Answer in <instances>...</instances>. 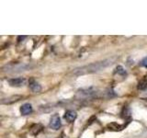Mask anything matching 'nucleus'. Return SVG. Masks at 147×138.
Here are the masks:
<instances>
[{
	"label": "nucleus",
	"mask_w": 147,
	"mask_h": 138,
	"mask_svg": "<svg viewBox=\"0 0 147 138\" xmlns=\"http://www.w3.org/2000/svg\"><path fill=\"white\" fill-rule=\"evenodd\" d=\"M122 128H123V126H121L117 122H111V123L108 124V129L109 130H111V131H121V130H122Z\"/></svg>",
	"instance_id": "1a4fd4ad"
},
{
	"label": "nucleus",
	"mask_w": 147,
	"mask_h": 138,
	"mask_svg": "<svg viewBox=\"0 0 147 138\" xmlns=\"http://www.w3.org/2000/svg\"><path fill=\"white\" fill-rule=\"evenodd\" d=\"M41 129H42V126H41L40 124H37V125H35L31 129V133H33V135H37V133H39L41 131Z\"/></svg>",
	"instance_id": "9b49d317"
},
{
	"label": "nucleus",
	"mask_w": 147,
	"mask_h": 138,
	"mask_svg": "<svg viewBox=\"0 0 147 138\" xmlns=\"http://www.w3.org/2000/svg\"><path fill=\"white\" fill-rule=\"evenodd\" d=\"M76 117H77V114L76 112H74V110H67L63 115V118L65 119L68 122H74L76 119Z\"/></svg>",
	"instance_id": "423d86ee"
},
{
	"label": "nucleus",
	"mask_w": 147,
	"mask_h": 138,
	"mask_svg": "<svg viewBox=\"0 0 147 138\" xmlns=\"http://www.w3.org/2000/svg\"><path fill=\"white\" fill-rule=\"evenodd\" d=\"M140 66H144L145 68H147V56L144 57V59L142 60V61L140 62Z\"/></svg>",
	"instance_id": "ddd939ff"
},
{
	"label": "nucleus",
	"mask_w": 147,
	"mask_h": 138,
	"mask_svg": "<svg viewBox=\"0 0 147 138\" xmlns=\"http://www.w3.org/2000/svg\"><path fill=\"white\" fill-rule=\"evenodd\" d=\"M29 87H30V89H31V91L35 92V93H38V92H40V91L41 90V87H40V85L37 81H35V80L33 79V78H31V79L30 80Z\"/></svg>",
	"instance_id": "0eeeda50"
},
{
	"label": "nucleus",
	"mask_w": 147,
	"mask_h": 138,
	"mask_svg": "<svg viewBox=\"0 0 147 138\" xmlns=\"http://www.w3.org/2000/svg\"><path fill=\"white\" fill-rule=\"evenodd\" d=\"M25 38H26V36H18V41H21L24 40Z\"/></svg>",
	"instance_id": "4468645a"
},
{
	"label": "nucleus",
	"mask_w": 147,
	"mask_h": 138,
	"mask_svg": "<svg viewBox=\"0 0 147 138\" xmlns=\"http://www.w3.org/2000/svg\"><path fill=\"white\" fill-rule=\"evenodd\" d=\"M138 89L139 90H144L147 89V78L146 77H144L142 80H140V82L138 83Z\"/></svg>",
	"instance_id": "9d476101"
},
{
	"label": "nucleus",
	"mask_w": 147,
	"mask_h": 138,
	"mask_svg": "<svg viewBox=\"0 0 147 138\" xmlns=\"http://www.w3.org/2000/svg\"><path fill=\"white\" fill-rule=\"evenodd\" d=\"M116 57H112V58H109V59H105L103 61H99V62H95L89 64H86V66L78 67L75 69L74 74L77 76L80 75H85V74H91V73H96L99 72L101 70H103L104 68L108 67L114 63Z\"/></svg>",
	"instance_id": "f257e3e1"
},
{
	"label": "nucleus",
	"mask_w": 147,
	"mask_h": 138,
	"mask_svg": "<svg viewBox=\"0 0 147 138\" xmlns=\"http://www.w3.org/2000/svg\"><path fill=\"white\" fill-rule=\"evenodd\" d=\"M77 94L82 97H86V98H87V97H95L96 94H98V91H96V89H93V87H89V89L78 90Z\"/></svg>",
	"instance_id": "39448f33"
},
{
	"label": "nucleus",
	"mask_w": 147,
	"mask_h": 138,
	"mask_svg": "<svg viewBox=\"0 0 147 138\" xmlns=\"http://www.w3.org/2000/svg\"><path fill=\"white\" fill-rule=\"evenodd\" d=\"M26 83H27V79L25 77H14L8 80V84L11 87H23L26 85Z\"/></svg>",
	"instance_id": "7ed1b4c3"
},
{
	"label": "nucleus",
	"mask_w": 147,
	"mask_h": 138,
	"mask_svg": "<svg viewBox=\"0 0 147 138\" xmlns=\"http://www.w3.org/2000/svg\"><path fill=\"white\" fill-rule=\"evenodd\" d=\"M30 66H27L25 64H9L4 69L7 68V72H21V71H25L27 70Z\"/></svg>",
	"instance_id": "f03ea898"
},
{
	"label": "nucleus",
	"mask_w": 147,
	"mask_h": 138,
	"mask_svg": "<svg viewBox=\"0 0 147 138\" xmlns=\"http://www.w3.org/2000/svg\"><path fill=\"white\" fill-rule=\"evenodd\" d=\"M20 112L22 115H29L32 112V106L30 103H25L20 107Z\"/></svg>",
	"instance_id": "6e6552de"
},
{
	"label": "nucleus",
	"mask_w": 147,
	"mask_h": 138,
	"mask_svg": "<svg viewBox=\"0 0 147 138\" xmlns=\"http://www.w3.org/2000/svg\"><path fill=\"white\" fill-rule=\"evenodd\" d=\"M61 126H62V122H61V118H60L59 114L53 115L50 121V127L53 129V130H58Z\"/></svg>",
	"instance_id": "20e7f679"
},
{
	"label": "nucleus",
	"mask_w": 147,
	"mask_h": 138,
	"mask_svg": "<svg viewBox=\"0 0 147 138\" xmlns=\"http://www.w3.org/2000/svg\"><path fill=\"white\" fill-rule=\"evenodd\" d=\"M116 73L119 74V75H121V76H126L127 75L126 71L124 70V68L121 66H118L116 67Z\"/></svg>",
	"instance_id": "f8f14e48"
}]
</instances>
